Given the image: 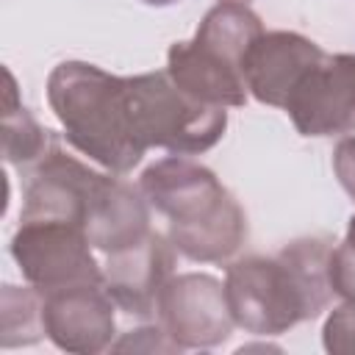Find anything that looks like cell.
Segmentation results:
<instances>
[{"label":"cell","mask_w":355,"mask_h":355,"mask_svg":"<svg viewBox=\"0 0 355 355\" xmlns=\"http://www.w3.org/2000/svg\"><path fill=\"white\" fill-rule=\"evenodd\" d=\"M330 252V239L308 236L286 244L277 255L233 261L225 277L233 322L255 336H280L319 316L333 300Z\"/></svg>","instance_id":"obj_1"},{"label":"cell","mask_w":355,"mask_h":355,"mask_svg":"<svg viewBox=\"0 0 355 355\" xmlns=\"http://www.w3.org/2000/svg\"><path fill=\"white\" fill-rule=\"evenodd\" d=\"M139 189L147 202L169 219V241L189 261L222 263L247 241V214L219 178L186 158L169 155L150 164Z\"/></svg>","instance_id":"obj_2"},{"label":"cell","mask_w":355,"mask_h":355,"mask_svg":"<svg viewBox=\"0 0 355 355\" xmlns=\"http://www.w3.org/2000/svg\"><path fill=\"white\" fill-rule=\"evenodd\" d=\"M47 100L67 141L114 175L130 172L147 147L128 103V78L86 61H64L47 78Z\"/></svg>","instance_id":"obj_3"},{"label":"cell","mask_w":355,"mask_h":355,"mask_svg":"<svg viewBox=\"0 0 355 355\" xmlns=\"http://www.w3.org/2000/svg\"><path fill=\"white\" fill-rule=\"evenodd\" d=\"M128 103L136 136L147 150L164 147L175 155H197L211 150L227 128L225 108L189 97L166 69L128 78Z\"/></svg>","instance_id":"obj_4"},{"label":"cell","mask_w":355,"mask_h":355,"mask_svg":"<svg viewBox=\"0 0 355 355\" xmlns=\"http://www.w3.org/2000/svg\"><path fill=\"white\" fill-rule=\"evenodd\" d=\"M11 255L42 294L78 283H103V266L80 225L61 219H19Z\"/></svg>","instance_id":"obj_5"},{"label":"cell","mask_w":355,"mask_h":355,"mask_svg":"<svg viewBox=\"0 0 355 355\" xmlns=\"http://www.w3.org/2000/svg\"><path fill=\"white\" fill-rule=\"evenodd\" d=\"M155 313L164 333L180 349L216 347L236 324L225 283L205 272L172 275L158 294Z\"/></svg>","instance_id":"obj_6"},{"label":"cell","mask_w":355,"mask_h":355,"mask_svg":"<svg viewBox=\"0 0 355 355\" xmlns=\"http://www.w3.org/2000/svg\"><path fill=\"white\" fill-rule=\"evenodd\" d=\"M286 111L302 136L355 130V53H324L297 86Z\"/></svg>","instance_id":"obj_7"},{"label":"cell","mask_w":355,"mask_h":355,"mask_svg":"<svg viewBox=\"0 0 355 355\" xmlns=\"http://www.w3.org/2000/svg\"><path fill=\"white\" fill-rule=\"evenodd\" d=\"M116 302L103 283H78L44 291V336L67 352L94 355L111 347Z\"/></svg>","instance_id":"obj_8"},{"label":"cell","mask_w":355,"mask_h":355,"mask_svg":"<svg viewBox=\"0 0 355 355\" xmlns=\"http://www.w3.org/2000/svg\"><path fill=\"white\" fill-rule=\"evenodd\" d=\"M175 252L169 236L158 230H150L141 241L125 250L108 252V261L103 263V286L116 308L133 316L155 313L158 294L175 269Z\"/></svg>","instance_id":"obj_9"},{"label":"cell","mask_w":355,"mask_h":355,"mask_svg":"<svg viewBox=\"0 0 355 355\" xmlns=\"http://www.w3.org/2000/svg\"><path fill=\"white\" fill-rule=\"evenodd\" d=\"M322 58L324 50L294 31L261 33L244 64L247 92L266 105L286 108L297 86Z\"/></svg>","instance_id":"obj_10"},{"label":"cell","mask_w":355,"mask_h":355,"mask_svg":"<svg viewBox=\"0 0 355 355\" xmlns=\"http://www.w3.org/2000/svg\"><path fill=\"white\" fill-rule=\"evenodd\" d=\"M100 175L55 147L33 166L19 219H61L83 227Z\"/></svg>","instance_id":"obj_11"},{"label":"cell","mask_w":355,"mask_h":355,"mask_svg":"<svg viewBox=\"0 0 355 355\" xmlns=\"http://www.w3.org/2000/svg\"><path fill=\"white\" fill-rule=\"evenodd\" d=\"M141 189L130 186L122 178L100 175L97 189L92 194L83 230L94 250L116 252L150 233V208Z\"/></svg>","instance_id":"obj_12"},{"label":"cell","mask_w":355,"mask_h":355,"mask_svg":"<svg viewBox=\"0 0 355 355\" xmlns=\"http://www.w3.org/2000/svg\"><path fill=\"white\" fill-rule=\"evenodd\" d=\"M166 72L172 83L189 97L208 105H244L247 80L244 69L225 61L200 42H175L166 53Z\"/></svg>","instance_id":"obj_13"},{"label":"cell","mask_w":355,"mask_h":355,"mask_svg":"<svg viewBox=\"0 0 355 355\" xmlns=\"http://www.w3.org/2000/svg\"><path fill=\"white\" fill-rule=\"evenodd\" d=\"M261 17L247 3H216L200 22L194 42L244 69L252 44L261 39Z\"/></svg>","instance_id":"obj_14"},{"label":"cell","mask_w":355,"mask_h":355,"mask_svg":"<svg viewBox=\"0 0 355 355\" xmlns=\"http://www.w3.org/2000/svg\"><path fill=\"white\" fill-rule=\"evenodd\" d=\"M55 150L47 128H42L28 108L17 100V83L6 69V100H3V155L8 164L28 169Z\"/></svg>","instance_id":"obj_15"},{"label":"cell","mask_w":355,"mask_h":355,"mask_svg":"<svg viewBox=\"0 0 355 355\" xmlns=\"http://www.w3.org/2000/svg\"><path fill=\"white\" fill-rule=\"evenodd\" d=\"M3 347L33 344L44 336V294L19 286H3Z\"/></svg>","instance_id":"obj_16"},{"label":"cell","mask_w":355,"mask_h":355,"mask_svg":"<svg viewBox=\"0 0 355 355\" xmlns=\"http://www.w3.org/2000/svg\"><path fill=\"white\" fill-rule=\"evenodd\" d=\"M322 341L333 355H355V300H347L327 316Z\"/></svg>","instance_id":"obj_17"},{"label":"cell","mask_w":355,"mask_h":355,"mask_svg":"<svg viewBox=\"0 0 355 355\" xmlns=\"http://www.w3.org/2000/svg\"><path fill=\"white\" fill-rule=\"evenodd\" d=\"M114 349H144V352L166 349V352H175L180 347L164 333V327H139V330H130L122 341H116Z\"/></svg>","instance_id":"obj_18"},{"label":"cell","mask_w":355,"mask_h":355,"mask_svg":"<svg viewBox=\"0 0 355 355\" xmlns=\"http://www.w3.org/2000/svg\"><path fill=\"white\" fill-rule=\"evenodd\" d=\"M333 169L338 183L344 186V191L355 200V136H347L338 141L336 153H333Z\"/></svg>","instance_id":"obj_19"},{"label":"cell","mask_w":355,"mask_h":355,"mask_svg":"<svg viewBox=\"0 0 355 355\" xmlns=\"http://www.w3.org/2000/svg\"><path fill=\"white\" fill-rule=\"evenodd\" d=\"M141 3H147V6H172L178 0H141Z\"/></svg>","instance_id":"obj_20"},{"label":"cell","mask_w":355,"mask_h":355,"mask_svg":"<svg viewBox=\"0 0 355 355\" xmlns=\"http://www.w3.org/2000/svg\"><path fill=\"white\" fill-rule=\"evenodd\" d=\"M219 3H250V0H219Z\"/></svg>","instance_id":"obj_21"}]
</instances>
